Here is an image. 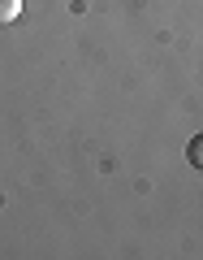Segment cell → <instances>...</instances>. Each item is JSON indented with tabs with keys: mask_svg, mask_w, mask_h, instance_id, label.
<instances>
[{
	"mask_svg": "<svg viewBox=\"0 0 203 260\" xmlns=\"http://www.w3.org/2000/svg\"><path fill=\"white\" fill-rule=\"evenodd\" d=\"M18 13H22V0H0V26L18 22Z\"/></svg>",
	"mask_w": 203,
	"mask_h": 260,
	"instance_id": "cell-2",
	"label": "cell"
},
{
	"mask_svg": "<svg viewBox=\"0 0 203 260\" xmlns=\"http://www.w3.org/2000/svg\"><path fill=\"white\" fill-rule=\"evenodd\" d=\"M186 160H190V165L203 174V135H194V139L186 143Z\"/></svg>",
	"mask_w": 203,
	"mask_h": 260,
	"instance_id": "cell-1",
	"label": "cell"
}]
</instances>
